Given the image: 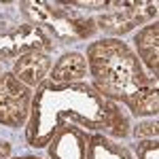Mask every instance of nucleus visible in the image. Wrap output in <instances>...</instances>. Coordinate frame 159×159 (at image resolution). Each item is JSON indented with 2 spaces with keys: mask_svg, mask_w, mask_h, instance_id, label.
Here are the masks:
<instances>
[{
  "mask_svg": "<svg viewBox=\"0 0 159 159\" xmlns=\"http://www.w3.org/2000/svg\"><path fill=\"white\" fill-rule=\"evenodd\" d=\"M89 66L102 93L123 100L136 115L157 112L155 81L144 76L136 55L121 40H98L89 51Z\"/></svg>",
  "mask_w": 159,
  "mask_h": 159,
  "instance_id": "obj_1",
  "label": "nucleus"
},
{
  "mask_svg": "<svg viewBox=\"0 0 159 159\" xmlns=\"http://www.w3.org/2000/svg\"><path fill=\"white\" fill-rule=\"evenodd\" d=\"M24 13L32 21H45L53 30V34L66 40L74 38H85L93 32V21L79 17L70 9H61L57 4H47V2H24Z\"/></svg>",
  "mask_w": 159,
  "mask_h": 159,
  "instance_id": "obj_2",
  "label": "nucleus"
},
{
  "mask_svg": "<svg viewBox=\"0 0 159 159\" xmlns=\"http://www.w3.org/2000/svg\"><path fill=\"white\" fill-rule=\"evenodd\" d=\"M30 106V89L13 74H0V123L9 127L24 125Z\"/></svg>",
  "mask_w": 159,
  "mask_h": 159,
  "instance_id": "obj_3",
  "label": "nucleus"
},
{
  "mask_svg": "<svg viewBox=\"0 0 159 159\" xmlns=\"http://www.w3.org/2000/svg\"><path fill=\"white\" fill-rule=\"evenodd\" d=\"M51 38L40 32L36 25H15L11 30H2L0 32V57H15L21 53H30V51L38 49H49Z\"/></svg>",
  "mask_w": 159,
  "mask_h": 159,
  "instance_id": "obj_4",
  "label": "nucleus"
},
{
  "mask_svg": "<svg viewBox=\"0 0 159 159\" xmlns=\"http://www.w3.org/2000/svg\"><path fill=\"white\" fill-rule=\"evenodd\" d=\"M155 13H157L155 2L153 4L151 2H127V4H123L121 11L100 15L98 25L110 34H123V32L132 30L134 25H138L140 21H147L151 17H155Z\"/></svg>",
  "mask_w": 159,
  "mask_h": 159,
  "instance_id": "obj_5",
  "label": "nucleus"
},
{
  "mask_svg": "<svg viewBox=\"0 0 159 159\" xmlns=\"http://www.w3.org/2000/svg\"><path fill=\"white\" fill-rule=\"evenodd\" d=\"M49 66H51V60L47 53H43V51H30V53L21 55L19 60L15 61L13 76L17 81H21L25 87L38 85L43 81V76L47 74Z\"/></svg>",
  "mask_w": 159,
  "mask_h": 159,
  "instance_id": "obj_6",
  "label": "nucleus"
},
{
  "mask_svg": "<svg viewBox=\"0 0 159 159\" xmlns=\"http://www.w3.org/2000/svg\"><path fill=\"white\" fill-rule=\"evenodd\" d=\"M136 49L138 55L144 60L151 72L157 74V57H159V25H147L138 36H136Z\"/></svg>",
  "mask_w": 159,
  "mask_h": 159,
  "instance_id": "obj_7",
  "label": "nucleus"
},
{
  "mask_svg": "<svg viewBox=\"0 0 159 159\" xmlns=\"http://www.w3.org/2000/svg\"><path fill=\"white\" fill-rule=\"evenodd\" d=\"M83 74H85V57L81 53H66L55 64V68L51 72V81L68 83V81H74V79H81Z\"/></svg>",
  "mask_w": 159,
  "mask_h": 159,
  "instance_id": "obj_8",
  "label": "nucleus"
},
{
  "mask_svg": "<svg viewBox=\"0 0 159 159\" xmlns=\"http://www.w3.org/2000/svg\"><path fill=\"white\" fill-rule=\"evenodd\" d=\"M136 136L138 138H144V136L155 138L157 136V123H142V125H138L136 127Z\"/></svg>",
  "mask_w": 159,
  "mask_h": 159,
  "instance_id": "obj_9",
  "label": "nucleus"
}]
</instances>
